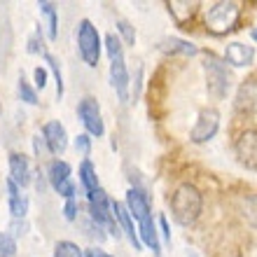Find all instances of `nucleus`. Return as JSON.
Listing matches in <instances>:
<instances>
[{
    "instance_id": "obj_7",
    "label": "nucleus",
    "mask_w": 257,
    "mask_h": 257,
    "mask_svg": "<svg viewBox=\"0 0 257 257\" xmlns=\"http://www.w3.org/2000/svg\"><path fill=\"white\" fill-rule=\"evenodd\" d=\"M220 131V112L215 108H203L196 117L194 126L190 128V141L201 145V143L213 141Z\"/></svg>"
},
{
    "instance_id": "obj_34",
    "label": "nucleus",
    "mask_w": 257,
    "mask_h": 257,
    "mask_svg": "<svg viewBox=\"0 0 257 257\" xmlns=\"http://www.w3.org/2000/svg\"><path fill=\"white\" fill-rule=\"evenodd\" d=\"M61 213H63V217H66L68 222H77V217L82 215L80 213V201H77V199H68V201H63Z\"/></svg>"
},
{
    "instance_id": "obj_20",
    "label": "nucleus",
    "mask_w": 257,
    "mask_h": 257,
    "mask_svg": "<svg viewBox=\"0 0 257 257\" xmlns=\"http://www.w3.org/2000/svg\"><path fill=\"white\" fill-rule=\"evenodd\" d=\"M38 10L40 14L45 17V35H47V42H54L59 38V10H56L54 3H49V0H40L38 3Z\"/></svg>"
},
{
    "instance_id": "obj_22",
    "label": "nucleus",
    "mask_w": 257,
    "mask_h": 257,
    "mask_svg": "<svg viewBox=\"0 0 257 257\" xmlns=\"http://www.w3.org/2000/svg\"><path fill=\"white\" fill-rule=\"evenodd\" d=\"M42 61H45V68H47L49 73L54 75V82H56V101H63V94H66V82H63V70H61V61L56 59L52 52L42 56Z\"/></svg>"
},
{
    "instance_id": "obj_8",
    "label": "nucleus",
    "mask_w": 257,
    "mask_h": 257,
    "mask_svg": "<svg viewBox=\"0 0 257 257\" xmlns=\"http://www.w3.org/2000/svg\"><path fill=\"white\" fill-rule=\"evenodd\" d=\"M33 164L24 152H10L7 155V178L12 180L19 190H26L33 183Z\"/></svg>"
},
{
    "instance_id": "obj_31",
    "label": "nucleus",
    "mask_w": 257,
    "mask_h": 257,
    "mask_svg": "<svg viewBox=\"0 0 257 257\" xmlns=\"http://www.w3.org/2000/svg\"><path fill=\"white\" fill-rule=\"evenodd\" d=\"M243 217L250 227L257 229V194H250L243 199Z\"/></svg>"
},
{
    "instance_id": "obj_5",
    "label": "nucleus",
    "mask_w": 257,
    "mask_h": 257,
    "mask_svg": "<svg viewBox=\"0 0 257 257\" xmlns=\"http://www.w3.org/2000/svg\"><path fill=\"white\" fill-rule=\"evenodd\" d=\"M112 196L108 192L98 187L96 192L87 194V215L94 220L96 224H101L103 229L108 231V236H115V238H122V231L117 227L115 222V215H112Z\"/></svg>"
},
{
    "instance_id": "obj_19",
    "label": "nucleus",
    "mask_w": 257,
    "mask_h": 257,
    "mask_svg": "<svg viewBox=\"0 0 257 257\" xmlns=\"http://www.w3.org/2000/svg\"><path fill=\"white\" fill-rule=\"evenodd\" d=\"M77 183H80V190L84 194H91L101 187V180H98V173H96V166L91 159H82L80 166H77Z\"/></svg>"
},
{
    "instance_id": "obj_26",
    "label": "nucleus",
    "mask_w": 257,
    "mask_h": 257,
    "mask_svg": "<svg viewBox=\"0 0 257 257\" xmlns=\"http://www.w3.org/2000/svg\"><path fill=\"white\" fill-rule=\"evenodd\" d=\"M52 257H84V248H80L75 241L61 238V241H56L54 243Z\"/></svg>"
},
{
    "instance_id": "obj_36",
    "label": "nucleus",
    "mask_w": 257,
    "mask_h": 257,
    "mask_svg": "<svg viewBox=\"0 0 257 257\" xmlns=\"http://www.w3.org/2000/svg\"><path fill=\"white\" fill-rule=\"evenodd\" d=\"M31 185H35V190H38V194H45L47 192V176H45V171H40V169H35L33 171V183Z\"/></svg>"
},
{
    "instance_id": "obj_35",
    "label": "nucleus",
    "mask_w": 257,
    "mask_h": 257,
    "mask_svg": "<svg viewBox=\"0 0 257 257\" xmlns=\"http://www.w3.org/2000/svg\"><path fill=\"white\" fill-rule=\"evenodd\" d=\"M47 80H49V70L45 66H35L33 68V87L35 91H42L47 87Z\"/></svg>"
},
{
    "instance_id": "obj_21",
    "label": "nucleus",
    "mask_w": 257,
    "mask_h": 257,
    "mask_svg": "<svg viewBox=\"0 0 257 257\" xmlns=\"http://www.w3.org/2000/svg\"><path fill=\"white\" fill-rule=\"evenodd\" d=\"M159 49H162L164 54H183V56H194L199 54V49L196 45H192L190 40H183V38H164L159 42Z\"/></svg>"
},
{
    "instance_id": "obj_6",
    "label": "nucleus",
    "mask_w": 257,
    "mask_h": 257,
    "mask_svg": "<svg viewBox=\"0 0 257 257\" xmlns=\"http://www.w3.org/2000/svg\"><path fill=\"white\" fill-rule=\"evenodd\" d=\"M77 119L84 126V134L91 136V138H103L105 136V119H103L101 112V103L96 101L94 96H84L77 101Z\"/></svg>"
},
{
    "instance_id": "obj_14",
    "label": "nucleus",
    "mask_w": 257,
    "mask_h": 257,
    "mask_svg": "<svg viewBox=\"0 0 257 257\" xmlns=\"http://www.w3.org/2000/svg\"><path fill=\"white\" fill-rule=\"evenodd\" d=\"M222 61L234 66V68H248V66H252V61H255V47H252V45H245V42L234 40L224 47Z\"/></svg>"
},
{
    "instance_id": "obj_10",
    "label": "nucleus",
    "mask_w": 257,
    "mask_h": 257,
    "mask_svg": "<svg viewBox=\"0 0 257 257\" xmlns=\"http://www.w3.org/2000/svg\"><path fill=\"white\" fill-rule=\"evenodd\" d=\"M234 155L241 166L257 171V128H245L238 134L234 143Z\"/></svg>"
},
{
    "instance_id": "obj_2",
    "label": "nucleus",
    "mask_w": 257,
    "mask_h": 257,
    "mask_svg": "<svg viewBox=\"0 0 257 257\" xmlns=\"http://www.w3.org/2000/svg\"><path fill=\"white\" fill-rule=\"evenodd\" d=\"M75 42H77V54L87 68H98L103 54V38L91 19H80L75 28Z\"/></svg>"
},
{
    "instance_id": "obj_15",
    "label": "nucleus",
    "mask_w": 257,
    "mask_h": 257,
    "mask_svg": "<svg viewBox=\"0 0 257 257\" xmlns=\"http://www.w3.org/2000/svg\"><path fill=\"white\" fill-rule=\"evenodd\" d=\"M45 176H47L49 187L54 192H59V187H63L66 183L73 180V166L66 159H61V157H54V159H49L47 169H45Z\"/></svg>"
},
{
    "instance_id": "obj_16",
    "label": "nucleus",
    "mask_w": 257,
    "mask_h": 257,
    "mask_svg": "<svg viewBox=\"0 0 257 257\" xmlns=\"http://www.w3.org/2000/svg\"><path fill=\"white\" fill-rule=\"evenodd\" d=\"M234 108L236 112H245V115L257 110V77H248L241 82L236 98H234Z\"/></svg>"
},
{
    "instance_id": "obj_30",
    "label": "nucleus",
    "mask_w": 257,
    "mask_h": 257,
    "mask_svg": "<svg viewBox=\"0 0 257 257\" xmlns=\"http://www.w3.org/2000/svg\"><path fill=\"white\" fill-rule=\"evenodd\" d=\"M17 252H19V243L7 231H0V257H17Z\"/></svg>"
},
{
    "instance_id": "obj_25",
    "label": "nucleus",
    "mask_w": 257,
    "mask_h": 257,
    "mask_svg": "<svg viewBox=\"0 0 257 257\" xmlns=\"http://www.w3.org/2000/svg\"><path fill=\"white\" fill-rule=\"evenodd\" d=\"M17 96H19V101L26 103V105H38V103H40V96H38L35 87L24 75H19V80H17Z\"/></svg>"
},
{
    "instance_id": "obj_32",
    "label": "nucleus",
    "mask_w": 257,
    "mask_h": 257,
    "mask_svg": "<svg viewBox=\"0 0 257 257\" xmlns=\"http://www.w3.org/2000/svg\"><path fill=\"white\" fill-rule=\"evenodd\" d=\"M5 231L14 238V241H19V238H24L28 231H31V224H28V220H10Z\"/></svg>"
},
{
    "instance_id": "obj_28",
    "label": "nucleus",
    "mask_w": 257,
    "mask_h": 257,
    "mask_svg": "<svg viewBox=\"0 0 257 257\" xmlns=\"http://www.w3.org/2000/svg\"><path fill=\"white\" fill-rule=\"evenodd\" d=\"M117 38L122 40V45L124 47H134L136 45V28H134V24L131 21H126V19H117Z\"/></svg>"
},
{
    "instance_id": "obj_3",
    "label": "nucleus",
    "mask_w": 257,
    "mask_h": 257,
    "mask_svg": "<svg viewBox=\"0 0 257 257\" xmlns=\"http://www.w3.org/2000/svg\"><path fill=\"white\" fill-rule=\"evenodd\" d=\"M241 12L243 7L241 3H234V0H220V3H213L206 10V28H208L213 35H224L234 31L241 19Z\"/></svg>"
},
{
    "instance_id": "obj_41",
    "label": "nucleus",
    "mask_w": 257,
    "mask_h": 257,
    "mask_svg": "<svg viewBox=\"0 0 257 257\" xmlns=\"http://www.w3.org/2000/svg\"><path fill=\"white\" fill-rule=\"evenodd\" d=\"M0 112H3V103H0Z\"/></svg>"
},
{
    "instance_id": "obj_40",
    "label": "nucleus",
    "mask_w": 257,
    "mask_h": 257,
    "mask_svg": "<svg viewBox=\"0 0 257 257\" xmlns=\"http://www.w3.org/2000/svg\"><path fill=\"white\" fill-rule=\"evenodd\" d=\"M250 38H252V40L257 42V26H255V28H252V31H250Z\"/></svg>"
},
{
    "instance_id": "obj_24",
    "label": "nucleus",
    "mask_w": 257,
    "mask_h": 257,
    "mask_svg": "<svg viewBox=\"0 0 257 257\" xmlns=\"http://www.w3.org/2000/svg\"><path fill=\"white\" fill-rule=\"evenodd\" d=\"M77 224L82 227V234H84L87 238H91V241H96V243H101V241L108 238V231L103 229L101 224H96L89 215H80L77 217Z\"/></svg>"
},
{
    "instance_id": "obj_11",
    "label": "nucleus",
    "mask_w": 257,
    "mask_h": 257,
    "mask_svg": "<svg viewBox=\"0 0 257 257\" xmlns=\"http://www.w3.org/2000/svg\"><path fill=\"white\" fill-rule=\"evenodd\" d=\"M122 203H124V208L128 210V215L134 217L136 224L152 217V203H150V196L143 187H128Z\"/></svg>"
},
{
    "instance_id": "obj_33",
    "label": "nucleus",
    "mask_w": 257,
    "mask_h": 257,
    "mask_svg": "<svg viewBox=\"0 0 257 257\" xmlns=\"http://www.w3.org/2000/svg\"><path fill=\"white\" fill-rule=\"evenodd\" d=\"M31 145H33V157L38 159V162H45L49 155V150H47V143L42 141V136L40 134H35L33 138H31Z\"/></svg>"
},
{
    "instance_id": "obj_23",
    "label": "nucleus",
    "mask_w": 257,
    "mask_h": 257,
    "mask_svg": "<svg viewBox=\"0 0 257 257\" xmlns=\"http://www.w3.org/2000/svg\"><path fill=\"white\" fill-rule=\"evenodd\" d=\"M49 45H47V35H45V28H42V24H38L35 26V31L31 35H28L26 40V52L33 56H45L49 52Z\"/></svg>"
},
{
    "instance_id": "obj_1",
    "label": "nucleus",
    "mask_w": 257,
    "mask_h": 257,
    "mask_svg": "<svg viewBox=\"0 0 257 257\" xmlns=\"http://www.w3.org/2000/svg\"><path fill=\"white\" fill-rule=\"evenodd\" d=\"M171 213L173 220L183 227L194 224L203 213V194L192 183L178 185L176 192L171 194Z\"/></svg>"
},
{
    "instance_id": "obj_37",
    "label": "nucleus",
    "mask_w": 257,
    "mask_h": 257,
    "mask_svg": "<svg viewBox=\"0 0 257 257\" xmlns=\"http://www.w3.org/2000/svg\"><path fill=\"white\" fill-rule=\"evenodd\" d=\"M159 234H162L164 236V241H166V243H171V227H169V217L164 215H159Z\"/></svg>"
},
{
    "instance_id": "obj_29",
    "label": "nucleus",
    "mask_w": 257,
    "mask_h": 257,
    "mask_svg": "<svg viewBox=\"0 0 257 257\" xmlns=\"http://www.w3.org/2000/svg\"><path fill=\"white\" fill-rule=\"evenodd\" d=\"M91 148H94V138L87 136L84 131L73 138V150L82 157V159H89V157H91Z\"/></svg>"
},
{
    "instance_id": "obj_9",
    "label": "nucleus",
    "mask_w": 257,
    "mask_h": 257,
    "mask_svg": "<svg viewBox=\"0 0 257 257\" xmlns=\"http://www.w3.org/2000/svg\"><path fill=\"white\" fill-rule=\"evenodd\" d=\"M40 136H42V141L47 143V150L52 157H61L68 150V145H70L68 128L63 126V122H59V119H49V122L42 124Z\"/></svg>"
},
{
    "instance_id": "obj_39",
    "label": "nucleus",
    "mask_w": 257,
    "mask_h": 257,
    "mask_svg": "<svg viewBox=\"0 0 257 257\" xmlns=\"http://www.w3.org/2000/svg\"><path fill=\"white\" fill-rule=\"evenodd\" d=\"M84 257H96L94 248H87V250H84Z\"/></svg>"
},
{
    "instance_id": "obj_17",
    "label": "nucleus",
    "mask_w": 257,
    "mask_h": 257,
    "mask_svg": "<svg viewBox=\"0 0 257 257\" xmlns=\"http://www.w3.org/2000/svg\"><path fill=\"white\" fill-rule=\"evenodd\" d=\"M136 231H138V241L141 245L150 248L155 252V257H162V243H159V231H157V224H155V217H148L143 222L136 224Z\"/></svg>"
},
{
    "instance_id": "obj_38",
    "label": "nucleus",
    "mask_w": 257,
    "mask_h": 257,
    "mask_svg": "<svg viewBox=\"0 0 257 257\" xmlns=\"http://www.w3.org/2000/svg\"><path fill=\"white\" fill-rule=\"evenodd\" d=\"M94 252H96V257H112V255H108L105 250H101V248H94Z\"/></svg>"
},
{
    "instance_id": "obj_18",
    "label": "nucleus",
    "mask_w": 257,
    "mask_h": 257,
    "mask_svg": "<svg viewBox=\"0 0 257 257\" xmlns=\"http://www.w3.org/2000/svg\"><path fill=\"white\" fill-rule=\"evenodd\" d=\"M166 7H169V14L173 17V21H176L178 26H183L185 24H190L192 19H194V14L199 12V3H194V0H171V3H166Z\"/></svg>"
},
{
    "instance_id": "obj_4",
    "label": "nucleus",
    "mask_w": 257,
    "mask_h": 257,
    "mask_svg": "<svg viewBox=\"0 0 257 257\" xmlns=\"http://www.w3.org/2000/svg\"><path fill=\"white\" fill-rule=\"evenodd\" d=\"M203 75H206V89L208 94L215 98V101H222L227 98L231 89V75H229V68L227 63L215 56L213 52H206L203 54Z\"/></svg>"
},
{
    "instance_id": "obj_27",
    "label": "nucleus",
    "mask_w": 257,
    "mask_h": 257,
    "mask_svg": "<svg viewBox=\"0 0 257 257\" xmlns=\"http://www.w3.org/2000/svg\"><path fill=\"white\" fill-rule=\"evenodd\" d=\"M103 52L108 54L110 61L124 59V45H122V40L117 38V33H105V38H103Z\"/></svg>"
},
{
    "instance_id": "obj_12",
    "label": "nucleus",
    "mask_w": 257,
    "mask_h": 257,
    "mask_svg": "<svg viewBox=\"0 0 257 257\" xmlns=\"http://www.w3.org/2000/svg\"><path fill=\"white\" fill-rule=\"evenodd\" d=\"M110 87L115 89L117 98L122 103H128L131 101V73H128V66L124 59H115L110 61Z\"/></svg>"
},
{
    "instance_id": "obj_13",
    "label": "nucleus",
    "mask_w": 257,
    "mask_h": 257,
    "mask_svg": "<svg viewBox=\"0 0 257 257\" xmlns=\"http://www.w3.org/2000/svg\"><path fill=\"white\" fill-rule=\"evenodd\" d=\"M5 190H7V210H10L12 220H26L28 210H31V199H28V194L24 190H19L10 178L5 180Z\"/></svg>"
}]
</instances>
